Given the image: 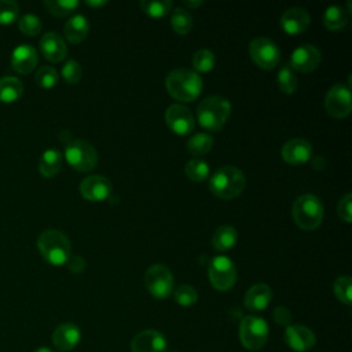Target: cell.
Instances as JSON below:
<instances>
[{
	"mask_svg": "<svg viewBox=\"0 0 352 352\" xmlns=\"http://www.w3.org/2000/svg\"><path fill=\"white\" fill-rule=\"evenodd\" d=\"M326 111L334 118H344L352 110V95L348 85L334 84L324 96Z\"/></svg>",
	"mask_w": 352,
	"mask_h": 352,
	"instance_id": "cell-11",
	"label": "cell"
},
{
	"mask_svg": "<svg viewBox=\"0 0 352 352\" xmlns=\"http://www.w3.org/2000/svg\"><path fill=\"white\" fill-rule=\"evenodd\" d=\"M168 341L157 330H143L131 341V352H166Z\"/></svg>",
	"mask_w": 352,
	"mask_h": 352,
	"instance_id": "cell-14",
	"label": "cell"
},
{
	"mask_svg": "<svg viewBox=\"0 0 352 352\" xmlns=\"http://www.w3.org/2000/svg\"><path fill=\"white\" fill-rule=\"evenodd\" d=\"M249 54L258 67L267 70L274 69L280 59V51L276 43L263 36L252 40L249 45Z\"/></svg>",
	"mask_w": 352,
	"mask_h": 352,
	"instance_id": "cell-10",
	"label": "cell"
},
{
	"mask_svg": "<svg viewBox=\"0 0 352 352\" xmlns=\"http://www.w3.org/2000/svg\"><path fill=\"white\" fill-rule=\"evenodd\" d=\"M204 1L202 0H183V4L187 7V8H197L202 4Z\"/></svg>",
	"mask_w": 352,
	"mask_h": 352,
	"instance_id": "cell-44",
	"label": "cell"
},
{
	"mask_svg": "<svg viewBox=\"0 0 352 352\" xmlns=\"http://www.w3.org/2000/svg\"><path fill=\"white\" fill-rule=\"evenodd\" d=\"M34 352H55V351H52V349L48 348V346H40V348H37Z\"/></svg>",
	"mask_w": 352,
	"mask_h": 352,
	"instance_id": "cell-46",
	"label": "cell"
},
{
	"mask_svg": "<svg viewBox=\"0 0 352 352\" xmlns=\"http://www.w3.org/2000/svg\"><path fill=\"white\" fill-rule=\"evenodd\" d=\"M144 285L153 297L164 300L173 292V275L164 264H153L144 274Z\"/></svg>",
	"mask_w": 352,
	"mask_h": 352,
	"instance_id": "cell-8",
	"label": "cell"
},
{
	"mask_svg": "<svg viewBox=\"0 0 352 352\" xmlns=\"http://www.w3.org/2000/svg\"><path fill=\"white\" fill-rule=\"evenodd\" d=\"M40 50L50 62H60L66 58L67 47L63 38L55 32H47L40 38Z\"/></svg>",
	"mask_w": 352,
	"mask_h": 352,
	"instance_id": "cell-21",
	"label": "cell"
},
{
	"mask_svg": "<svg viewBox=\"0 0 352 352\" xmlns=\"http://www.w3.org/2000/svg\"><path fill=\"white\" fill-rule=\"evenodd\" d=\"M212 147H213V138L205 132L192 135L187 142V150L194 157H199L209 153Z\"/></svg>",
	"mask_w": 352,
	"mask_h": 352,
	"instance_id": "cell-28",
	"label": "cell"
},
{
	"mask_svg": "<svg viewBox=\"0 0 352 352\" xmlns=\"http://www.w3.org/2000/svg\"><path fill=\"white\" fill-rule=\"evenodd\" d=\"M320 60L322 54L315 45L302 44L292 52L289 66L300 73H309L319 66Z\"/></svg>",
	"mask_w": 352,
	"mask_h": 352,
	"instance_id": "cell-13",
	"label": "cell"
},
{
	"mask_svg": "<svg viewBox=\"0 0 352 352\" xmlns=\"http://www.w3.org/2000/svg\"><path fill=\"white\" fill-rule=\"evenodd\" d=\"M37 248L43 258L51 265L59 267L67 263L70 257V241L59 230H44L37 238Z\"/></svg>",
	"mask_w": 352,
	"mask_h": 352,
	"instance_id": "cell-3",
	"label": "cell"
},
{
	"mask_svg": "<svg viewBox=\"0 0 352 352\" xmlns=\"http://www.w3.org/2000/svg\"><path fill=\"white\" fill-rule=\"evenodd\" d=\"M62 168V153L56 148H47L38 160V172L44 177H54Z\"/></svg>",
	"mask_w": 352,
	"mask_h": 352,
	"instance_id": "cell-24",
	"label": "cell"
},
{
	"mask_svg": "<svg viewBox=\"0 0 352 352\" xmlns=\"http://www.w3.org/2000/svg\"><path fill=\"white\" fill-rule=\"evenodd\" d=\"M44 7L55 16H65L78 7L77 0H45Z\"/></svg>",
	"mask_w": 352,
	"mask_h": 352,
	"instance_id": "cell-33",
	"label": "cell"
},
{
	"mask_svg": "<svg viewBox=\"0 0 352 352\" xmlns=\"http://www.w3.org/2000/svg\"><path fill=\"white\" fill-rule=\"evenodd\" d=\"M278 88L285 94H293L298 87V80L294 70L289 65H283L278 70Z\"/></svg>",
	"mask_w": 352,
	"mask_h": 352,
	"instance_id": "cell-30",
	"label": "cell"
},
{
	"mask_svg": "<svg viewBox=\"0 0 352 352\" xmlns=\"http://www.w3.org/2000/svg\"><path fill=\"white\" fill-rule=\"evenodd\" d=\"M285 342L296 352H305L315 346L316 337L311 329L302 324H290L285 330Z\"/></svg>",
	"mask_w": 352,
	"mask_h": 352,
	"instance_id": "cell-15",
	"label": "cell"
},
{
	"mask_svg": "<svg viewBox=\"0 0 352 352\" xmlns=\"http://www.w3.org/2000/svg\"><path fill=\"white\" fill-rule=\"evenodd\" d=\"M208 278L212 286L220 292L230 290L236 282V268L227 256H216L208 267Z\"/></svg>",
	"mask_w": 352,
	"mask_h": 352,
	"instance_id": "cell-9",
	"label": "cell"
},
{
	"mask_svg": "<svg viewBox=\"0 0 352 352\" xmlns=\"http://www.w3.org/2000/svg\"><path fill=\"white\" fill-rule=\"evenodd\" d=\"M65 158L73 169L78 172H88L95 168L98 162V153L89 142L74 139L66 143Z\"/></svg>",
	"mask_w": 352,
	"mask_h": 352,
	"instance_id": "cell-7",
	"label": "cell"
},
{
	"mask_svg": "<svg viewBox=\"0 0 352 352\" xmlns=\"http://www.w3.org/2000/svg\"><path fill=\"white\" fill-rule=\"evenodd\" d=\"M311 16L302 7H290L280 16V26L289 34H300L308 29Z\"/></svg>",
	"mask_w": 352,
	"mask_h": 352,
	"instance_id": "cell-19",
	"label": "cell"
},
{
	"mask_svg": "<svg viewBox=\"0 0 352 352\" xmlns=\"http://www.w3.org/2000/svg\"><path fill=\"white\" fill-rule=\"evenodd\" d=\"M238 239V232L232 226H220L216 228L212 236V245L217 252L230 250Z\"/></svg>",
	"mask_w": 352,
	"mask_h": 352,
	"instance_id": "cell-25",
	"label": "cell"
},
{
	"mask_svg": "<svg viewBox=\"0 0 352 352\" xmlns=\"http://www.w3.org/2000/svg\"><path fill=\"white\" fill-rule=\"evenodd\" d=\"M19 6L14 0H0V25H11L16 21Z\"/></svg>",
	"mask_w": 352,
	"mask_h": 352,
	"instance_id": "cell-37",
	"label": "cell"
},
{
	"mask_svg": "<svg viewBox=\"0 0 352 352\" xmlns=\"http://www.w3.org/2000/svg\"><path fill=\"white\" fill-rule=\"evenodd\" d=\"M23 92V84L19 78L6 76L0 78V102L12 103L21 98Z\"/></svg>",
	"mask_w": 352,
	"mask_h": 352,
	"instance_id": "cell-26",
	"label": "cell"
},
{
	"mask_svg": "<svg viewBox=\"0 0 352 352\" xmlns=\"http://www.w3.org/2000/svg\"><path fill=\"white\" fill-rule=\"evenodd\" d=\"M165 87L175 99L182 102H192L202 91V80L197 72L179 67L168 73Z\"/></svg>",
	"mask_w": 352,
	"mask_h": 352,
	"instance_id": "cell-1",
	"label": "cell"
},
{
	"mask_svg": "<svg viewBox=\"0 0 352 352\" xmlns=\"http://www.w3.org/2000/svg\"><path fill=\"white\" fill-rule=\"evenodd\" d=\"M175 300L182 307H190L197 302L198 293L191 285H180L175 290Z\"/></svg>",
	"mask_w": 352,
	"mask_h": 352,
	"instance_id": "cell-39",
	"label": "cell"
},
{
	"mask_svg": "<svg viewBox=\"0 0 352 352\" xmlns=\"http://www.w3.org/2000/svg\"><path fill=\"white\" fill-rule=\"evenodd\" d=\"M351 289H352V279L348 275H341L334 280L333 285V290L334 294L337 297V300H340L341 302L349 305L352 302V294H351Z\"/></svg>",
	"mask_w": 352,
	"mask_h": 352,
	"instance_id": "cell-35",
	"label": "cell"
},
{
	"mask_svg": "<svg viewBox=\"0 0 352 352\" xmlns=\"http://www.w3.org/2000/svg\"><path fill=\"white\" fill-rule=\"evenodd\" d=\"M323 204L314 194H302L293 202V220L301 230L312 231L318 228L323 220Z\"/></svg>",
	"mask_w": 352,
	"mask_h": 352,
	"instance_id": "cell-5",
	"label": "cell"
},
{
	"mask_svg": "<svg viewBox=\"0 0 352 352\" xmlns=\"http://www.w3.org/2000/svg\"><path fill=\"white\" fill-rule=\"evenodd\" d=\"M80 192L88 201H104L111 194V182L103 175L87 176L80 183Z\"/></svg>",
	"mask_w": 352,
	"mask_h": 352,
	"instance_id": "cell-16",
	"label": "cell"
},
{
	"mask_svg": "<svg viewBox=\"0 0 352 352\" xmlns=\"http://www.w3.org/2000/svg\"><path fill=\"white\" fill-rule=\"evenodd\" d=\"M337 212H338V216L341 217V220H344L345 223H351V220H352V194L351 192H346L338 201Z\"/></svg>",
	"mask_w": 352,
	"mask_h": 352,
	"instance_id": "cell-41",
	"label": "cell"
},
{
	"mask_svg": "<svg viewBox=\"0 0 352 352\" xmlns=\"http://www.w3.org/2000/svg\"><path fill=\"white\" fill-rule=\"evenodd\" d=\"M231 114L230 102L220 95L202 99L197 107V117L201 126L212 132L220 131Z\"/></svg>",
	"mask_w": 352,
	"mask_h": 352,
	"instance_id": "cell-4",
	"label": "cell"
},
{
	"mask_svg": "<svg viewBox=\"0 0 352 352\" xmlns=\"http://www.w3.org/2000/svg\"><path fill=\"white\" fill-rule=\"evenodd\" d=\"M165 122L177 135H188L195 126V120L188 107L175 103L165 111Z\"/></svg>",
	"mask_w": 352,
	"mask_h": 352,
	"instance_id": "cell-12",
	"label": "cell"
},
{
	"mask_svg": "<svg viewBox=\"0 0 352 352\" xmlns=\"http://www.w3.org/2000/svg\"><path fill=\"white\" fill-rule=\"evenodd\" d=\"M34 80H36V84H37L40 88L51 89L52 87H55V85L58 84L59 76H58V72H56L52 66H41V67L36 72Z\"/></svg>",
	"mask_w": 352,
	"mask_h": 352,
	"instance_id": "cell-36",
	"label": "cell"
},
{
	"mask_svg": "<svg viewBox=\"0 0 352 352\" xmlns=\"http://www.w3.org/2000/svg\"><path fill=\"white\" fill-rule=\"evenodd\" d=\"M272 318L274 320L279 324V326H290L292 324V314L287 308L285 307H276L274 309V314H272Z\"/></svg>",
	"mask_w": 352,
	"mask_h": 352,
	"instance_id": "cell-42",
	"label": "cell"
},
{
	"mask_svg": "<svg viewBox=\"0 0 352 352\" xmlns=\"http://www.w3.org/2000/svg\"><path fill=\"white\" fill-rule=\"evenodd\" d=\"M18 28L23 34L36 36L41 32V19L33 14H25L19 18Z\"/></svg>",
	"mask_w": 352,
	"mask_h": 352,
	"instance_id": "cell-38",
	"label": "cell"
},
{
	"mask_svg": "<svg viewBox=\"0 0 352 352\" xmlns=\"http://www.w3.org/2000/svg\"><path fill=\"white\" fill-rule=\"evenodd\" d=\"M106 3H107L106 0H99V1H98V0H96V1L87 0V1H85V4H87V6H91V7H100V6H104Z\"/></svg>",
	"mask_w": 352,
	"mask_h": 352,
	"instance_id": "cell-45",
	"label": "cell"
},
{
	"mask_svg": "<svg viewBox=\"0 0 352 352\" xmlns=\"http://www.w3.org/2000/svg\"><path fill=\"white\" fill-rule=\"evenodd\" d=\"M186 176L192 182H202L209 176V165L201 158H192L187 161L184 166Z\"/></svg>",
	"mask_w": 352,
	"mask_h": 352,
	"instance_id": "cell-32",
	"label": "cell"
},
{
	"mask_svg": "<svg viewBox=\"0 0 352 352\" xmlns=\"http://www.w3.org/2000/svg\"><path fill=\"white\" fill-rule=\"evenodd\" d=\"M139 6L147 15L153 18H161L170 11L173 3L170 0H143L139 3Z\"/></svg>",
	"mask_w": 352,
	"mask_h": 352,
	"instance_id": "cell-31",
	"label": "cell"
},
{
	"mask_svg": "<svg viewBox=\"0 0 352 352\" xmlns=\"http://www.w3.org/2000/svg\"><path fill=\"white\" fill-rule=\"evenodd\" d=\"M62 78L69 82V84H76L81 80L82 77V70H81V66L77 60L74 59H69L66 60V63L62 66Z\"/></svg>",
	"mask_w": 352,
	"mask_h": 352,
	"instance_id": "cell-40",
	"label": "cell"
},
{
	"mask_svg": "<svg viewBox=\"0 0 352 352\" xmlns=\"http://www.w3.org/2000/svg\"><path fill=\"white\" fill-rule=\"evenodd\" d=\"M89 32V22L82 14L73 15L63 26L65 37L72 44L81 43Z\"/></svg>",
	"mask_w": 352,
	"mask_h": 352,
	"instance_id": "cell-23",
	"label": "cell"
},
{
	"mask_svg": "<svg viewBox=\"0 0 352 352\" xmlns=\"http://www.w3.org/2000/svg\"><path fill=\"white\" fill-rule=\"evenodd\" d=\"M170 25L177 34H187L192 28V16L186 8L176 7L170 16Z\"/></svg>",
	"mask_w": 352,
	"mask_h": 352,
	"instance_id": "cell-29",
	"label": "cell"
},
{
	"mask_svg": "<svg viewBox=\"0 0 352 352\" xmlns=\"http://www.w3.org/2000/svg\"><path fill=\"white\" fill-rule=\"evenodd\" d=\"M348 23V11L342 6H330L323 14V25L329 30H340Z\"/></svg>",
	"mask_w": 352,
	"mask_h": 352,
	"instance_id": "cell-27",
	"label": "cell"
},
{
	"mask_svg": "<svg viewBox=\"0 0 352 352\" xmlns=\"http://www.w3.org/2000/svg\"><path fill=\"white\" fill-rule=\"evenodd\" d=\"M214 63H216V58L210 50L201 48L195 51V54L192 55V66L197 72L206 73L213 69Z\"/></svg>",
	"mask_w": 352,
	"mask_h": 352,
	"instance_id": "cell-34",
	"label": "cell"
},
{
	"mask_svg": "<svg viewBox=\"0 0 352 352\" xmlns=\"http://www.w3.org/2000/svg\"><path fill=\"white\" fill-rule=\"evenodd\" d=\"M270 329L268 323L254 315H248L241 320L239 324V341L249 351L261 349L268 340Z\"/></svg>",
	"mask_w": 352,
	"mask_h": 352,
	"instance_id": "cell-6",
	"label": "cell"
},
{
	"mask_svg": "<svg viewBox=\"0 0 352 352\" xmlns=\"http://www.w3.org/2000/svg\"><path fill=\"white\" fill-rule=\"evenodd\" d=\"M272 300V290L265 283H256L248 289L245 293V307L249 311H263L265 309Z\"/></svg>",
	"mask_w": 352,
	"mask_h": 352,
	"instance_id": "cell-22",
	"label": "cell"
},
{
	"mask_svg": "<svg viewBox=\"0 0 352 352\" xmlns=\"http://www.w3.org/2000/svg\"><path fill=\"white\" fill-rule=\"evenodd\" d=\"M81 340V330L72 322H65L56 326L52 333V344L60 352H69L74 349Z\"/></svg>",
	"mask_w": 352,
	"mask_h": 352,
	"instance_id": "cell-17",
	"label": "cell"
},
{
	"mask_svg": "<svg viewBox=\"0 0 352 352\" xmlns=\"http://www.w3.org/2000/svg\"><path fill=\"white\" fill-rule=\"evenodd\" d=\"M246 186V177L241 169L232 165L219 168L209 179L210 192L221 199L236 198Z\"/></svg>",
	"mask_w": 352,
	"mask_h": 352,
	"instance_id": "cell-2",
	"label": "cell"
},
{
	"mask_svg": "<svg viewBox=\"0 0 352 352\" xmlns=\"http://www.w3.org/2000/svg\"><path fill=\"white\" fill-rule=\"evenodd\" d=\"M67 267L73 274H80L85 268V261L80 256H70L67 260Z\"/></svg>",
	"mask_w": 352,
	"mask_h": 352,
	"instance_id": "cell-43",
	"label": "cell"
},
{
	"mask_svg": "<svg viewBox=\"0 0 352 352\" xmlns=\"http://www.w3.org/2000/svg\"><path fill=\"white\" fill-rule=\"evenodd\" d=\"M38 62V55L34 47L29 44H21L14 48L11 55V66L21 74L30 73Z\"/></svg>",
	"mask_w": 352,
	"mask_h": 352,
	"instance_id": "cell-20",
	"label": "cell"
},
{
	"mask_svg": "<svg viewBox=\"0 0 352 352\" xmlns=\"http://www.w3.org/2000/svg\"><path fill=\"white\" fill-rule=\"evenodd\" d=\"M282 158L290 165L305 164L312 155V146L307 139L294 138L282 146Z\"/></svg>",
	"mask_w": 352,
	"mask_h": 352,
	"instance_id": "cell-18",
	"label": "cell"
}]
</instances>
